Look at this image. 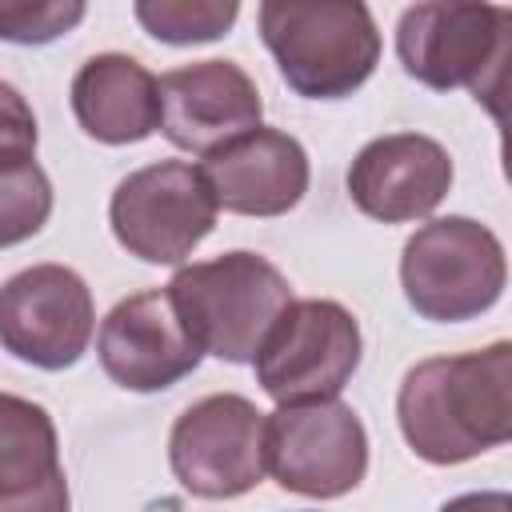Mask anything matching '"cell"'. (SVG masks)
<instances>
[{"instance_id": "6da1fadb", "label": "cell", "mask_w": 512, "mask_h": 512, "mask_svg": "<svg viewBox=\"0 0 512 512\" xmlns=\"http://www.w3.org/2000/svg\"><path fill=\"white\" fill-rule=\"evenodd\" d=\"M396 420L428 464H464L512 436V344L496 340L464 356H432L404 372Z\"/></svg>"}, {"instance_id": "7a4b0ae2", "label": "cell", "mask_w": 512, "mask_h": 512, "mask_svg": "<svg viewBox=\"0 0 512 512\" xmlns=\"http://www.w3.org/2000/svg\"><path fill=\"white\" fill-rule=\"evenodd\" d=\"M260 40L304 100H344L380 64L368 0H260Z\"/></svg>"}, {"instance_id": "3957f363", "label": "cell", "mask_w": 512, "mask_h": 512, "mask_svg": "<svg viewBox=\"0 0 512 512\" xmlns=\"http://www.w3.org/2000/svg\"><path fill=\"white\" fill-rule=\"evenodd\" d=\"M168 296L200 352L228 364H252L268 328L288 308L292 284L256 252H224L180 268Z\"/></svg>"}, {"instance_id": "277c9868", "label": "cell", "mask_w": 512, "mask_h": 512, "mask_svg": "<svg viewBox=\"0 0 512 512\" xmlns=\"http://www.w3.org/2000/svg\"><path fill=\"white\" fill-rule=\"evenodd\" d=\"M512 16L492 0H416L396 24V56L412 80L448 92L468 88L496 108L504 92Z\"/></svg>"}, {"instance_id": "5b68a950", "label": "cell", "mask_w": 512, "mask_h": 512, "mask_svg": "<svg viewBox=\"0 0 512 512\" xmlns=\"http://www.w3.org/2000/svg\"><path fill=\"white\" fill-rule=\"evenodd\" d=\"M508 280L504 248L472 216H440L408 236L400 284L408 304L436 324H460L488 312Z\"/></svg>"}, {"instance_id": "8992f818", "label": "cell", "mask_w": 512, "mask_h": 512, "mask_svg": "<svg viewBox=\"0 0 512 512\" xmlns=\"http://www.w3.org/2000/svg\"><path fill=\"white\" fill-rule=\"evenodd\" d=\"M264 472L296 496H344L368 472V432L336 396L280 404L264 416Z\"/></svg>"}, {"instance_id": "52a82bcc", "label": "cell", "mask_w": 512, "mask_h": 512, "mask_svg": "<svg viewBox=\"0 0 512 512\" xmlns=\"http://www.w3.org/2000/svg\"><path fill=\"white\" fill-rule=\"evenodd\" d=\"M360 324L340 300H288L256 348V380L276 404L340 396L360 368Z\"/></svg>"}, {"instance_id": "ba28073f", "label": "cell", "mask_w": 512, "mask_h": 512, "mask_svg": "<svg viewBox=\"0 0 512 512\" xmlns=\"http://www.w3.org/2000/svg\"><path fill=\"white\" fill-rule=\"evenodd\" d=\"M116 244L144 264H180L216 228V196L188 160L128 172L108 204Z\"/></svg>"}, {"instance_id": "9c48e42d", "label": "cell", "mask_w": 512, "mask_h": 512, "mask_svg": "<svg viewBox=\"0 0 512 512\" xmlns=\"http://www.w3.org/2000/svg\"><path fill=\"white\" fill-rule=\"evenodd\" d=\"M168 464L184 492L204 500H232L264 480V412L216 392L188 404L168 436Z\"/></svg>"}, {"instance_id": "30bf717a", "label": "cell", "mask_w": 512, "mask_h": 512, "mask_svg": "<svg viewBox=\"0 0 512 512\" xmlns=\"http://www.w3.org/2000/svg\"><path fill=\"white\" fill-rule=\"evenodd\" d=\"M92 328V292L64 264H32L0 284V348L32 368H72L88 352Z\"/></svg>"}, {"instance_id": "8fae6325", "label": "cell", "mask_w": 512, "mask_h": 512, "mask_svg": "<svg viewBox=\"0 0 512 512\" xmlns=\"http://www.w3.org/2000/svg\"><path fill=\"white\" fill-rule=\"evenodd\" d=\"M96 356L112 384L128 392H160L196 372L200 348L188 336L168 288L124 296L96 332Z\"/></svg>"}, {"instance_id": "7c38bea8", "label": "cell", "mask_w": 512, "mask_h": 512, "mask_svg": "<svg viewBox=\"0 0 512 512\" xmlns=\"http://www.w3.org/2000/svg\"><path fill=\"white\" fill-rule=\"evenodd\" d=\"M452 188V156L424 132H388L368 140L348 168L352 204L380 224L424 220Z\"/></svg>"}, {"instance_id": "4fadbf2b", "label": "cell", "mask_w": 512, "mask_h": 512, "mask_svg": "<svg viewBox=\"0 0 512 512\" xmlns=\"http://www.w3.org/2000/svg\"><path fill=\"white\" fill-rule=\"evenodd\" d=\"M264 100L256 80L232 60H196L160 76V132L196 156L256 128Z\"/></svg>"}, {"instance_id": "5bb4252c", "label": "cell", "mask_w": 512, "mask_h": 512, "mask_svg": "<svg viewBox=\"0 0 512 512\" xmlns=\"http://www.w3.org/2000/svg\"><path fill=\"white\" fill-rule=\"evenodd\" d=\"M216 208L236 216H284L308 192V152L280 128H248L200 164Z\"/></svg>"}, {"instance_id": "9a60e30c", "label": "cell", "mask_w": 512, "mask_h": 512, "mask_svg": "<svg viewBox=\"0 0 512 512\" xmlns=\"http://www.w3.org/2000/svg\"><path fill=\"white\" fill-rule=\"evenodd\" d=\"M72 116L100 144H136L160 128V80L124 52H100L72 76Z\"/></svg>"}, {"instance_id": "2e32d148", "label": "cell", "mask_w": 512, "mask_h": 512, "mask_svg": "<svg viewBox=\"0 0 512 512\" xmlns=\"http://www.w3.org/2000/svg\"><path fill=\"white\" fill-rule=\"evenodd\" d=\"M68 508L60 440L48 408L0 392V512Z\"/></svg>"}, {"instance_id": "e0dca14e", "label": "cell", "mask_w": 512, "mask_h": 512, "mask_svg": "<svg viewBox=\"0 0 512 512\" xmlns=\"http://www.w3.org/2000/svg\"><path fill=\"white\" fill-rule=\"evenodd\" d=\"M136 24L160 44H208L232 32L240 0H132Z\"/></svg>"}, {"instance_id": "ac0fdd59", "label": "cell", "mask_w": 512, "mask_h": 512, "mask_svg": "<svg viewBox=\"0 0 512 512\" xmlns=\"http://www.w3.org/2000/svg\"><path fill=\"white\" fill-rule=\"evenodd\" d=\"M52 216V180L36 160L0 164V248L36 236Z\"/></svg>"}, {"instance_id": "d6986e66", "label": "cell", "mask_w": 512, "mask_h": 512, "mask_svg": "<svg viewBox=\"0 0 512 512\" xmlns=\"http://www.w3.org/2000/svg\"><path fill=\"white\" fill-rule=\"evenodd\" d=\"M88 12V0H0V40L52 44L72 32Z\"/></svg>"}, {"instance_id": "ffe728a7", "label": "cell", "mask_w": 512, "mask_h": 512, "mask_svg": "<svg viewBox=\"0 0 512 512\" xmlns=\"http://www.w3.org/2000/svg\"><path fill=\"white\" fill-rule=\"evenodd\" d=\"M36 116L32 104L20 96V88H12L8 80H0V164H20L36 156Z\"/></svg>"}]
</instances>
